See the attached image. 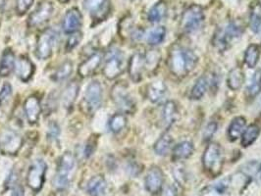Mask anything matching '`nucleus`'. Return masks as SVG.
I'll return each instance as SVG.
<instances>
[{"label": "nucleus", "mask_w": 261, "mask_h": 196, "mask_svg": "<svg viewBox=\"0 0 261 196\" xmlns=\"http://www.w3.org/2000/svg\"><path fill=\"white\" fill-rule=\"evenodd\" d=\"M198 57L191 48L180 44H173L170 47L167 66L172 75L177 78H186L196 69Z\"/></svg>", "instance_id": "nucleus-1"}, {"label": "nucleus", "mask_w": 261, "mask_h": 196, "mask_svg": "<svg viewBox=\"0 0 261 196\" xmlns=\"http://www.w3.org/2000/svg\"><path fill=\"white\" fill-rule=\"evenodd\" d=\"M223 149L217 143H209L202 155V165L210 177L216 178L221 175L223 168Z\"/></svg>", "instance_id": "nucleus-2"}, {"label": "nucleus", "mask_w": 261, "mask_h": 196, "mask_svg": "<svg viewBox=\"0 0 261 196\" xmlns=\"http://www.w3.org/2000/svg\"><path fill=\"white\" fill-rule=\"evenodd\" d=\"M76 159L72 152L67 151L59 160L57 172L53 178V186L58 190H64L70 183V175L75 169Z\"/></svg>", "instance_id": "nucleus-3"}, {"label": "nucleus", "mask_w": 261, "mask_h": 196, "mask_svg": "<svg viewBox=\"0 0 261 196\" xmlns=\"http://www.w3.org/2000/svg\"><path fill=\"white\" fill-rule=\"evenodd\" d=\"M243 34V27L236 22L228 23L226 26L219 27L213 37V45L220 51H224L235 39Z\"/></svg>", "instance_id": "nucleus-4"}, {"label": "nucleus", "mask_w": 261, "mask_h": 196, "mask_svg": "<svg viewBox=\"0 0 261 196\" xmlns=\"http://www.w3.org/2000/svg\"><path fill=\"white\" fill-rule=\"evenodd\" d=\"M111 98L118 109L124 114H133L136 110V102L133 99L128 86L123 81L115 83L111 90Z\"/></svg>", "instance_id": "nucleus-5"}, {"label": "nucleus", "mask_w": 261, "mask_h": 196, "mask_svg": "<svg viewBox=\"0 0 261 196\" xmlns=\"http://www.w3.org/2000/svg\"><path fill=\"white\" fill-rule=\"evenodd\" d=\"M204 12L201 6L193 4L189 6L181 18L180 27L186 34H192L197 31L204 22Z\"/></svg>", "instance_id": "nucleus-6"}, {"label": "nucleus", "mask_w": 261, "mask_h": 196, "mask_svg": "<svg viewBox=\"0 0 261 196\" xmlns=\"http://www.w3.org/2000/svg\"><path fill=\"white\" fill-rule=\"evenodd\" d=\"M125 70V55L119 49H112L105 56L103 75L108 79H115Z\"/></svg>", "instance_id": "nucleus-7"}, {"label": "nucleus", "mask_w": 261, "mask_h": 196, "mask_svg": "<svg viewBox=\"0 0 261 196\" xmlns=\"http://www.w3.org/2000/svg\"><path fill=\"white\" fill-rule=\"evenodd\" d=\"M58 39V33L54 29H46L40 35L37 41L36 55L40 60H46L53 55V48Z\"/></svg>", "instance_id": "nucleus-8"}, {"label": "nucleus", "mask_w": 261, "mask_h": 196, "mask_svg": "<svg viewBox=\"0 0 261 196\" xmlns=\"http://www.w3.org/2000/svg\"><path fill=\"white\" fill-rule=\"evenodd\" d=\"M46 171L47 165L42 159L35 160L30 166L27 175V184L35 192H39L42 188L45 181Z\"/></svg>", "instance_id": "nucleus-9"}, {"label": "nucleus", "mask_w": 261, "mask_h": 196, "mask_svg": "<svg viewBox=\"0 0 261 196\" xmlns=\"http://www.w3.org/2000/svg\"><path fill=\"white\" fill-rule=\"evenodd\" d=\"M54 12L53 4L48 0H42L39 2L37 8L29 16L28 26L30 27H38L47 23L53 17Z\"/></svg>", "instance_id": "nucleus-10"}, {"label": "nucleus", "mask_w": 261, "mask_h": 196, "mask_svg": "<svg viewBox=\"0 0 261 196\" xmlns=\"http://www.w3.org/2000/svg\"><path fill=\"white\" fill-rule=\"evenodd\" d=\"M23 145L22 136L11 130H5L0 133V151L6 155L17 154Z\"/></svg>", "instance_id": "nucleus-11"}, {"label": "nucleus", "mask_w": 261, "mask_h": 196, "mask_svg": "<svg viewBox=\"0 0 261 196\" xmlns=\"http://www.w3.org/2000/svg\"><path fill=\"white\" fill-rule=\"evenodd\" d=\"M102 97L103 92L100 82L98 80H93L88 86L85 92V102L88 109L93 113L97 111L102 104Z\"/></svg>", "instance_id": "nucleus-12"}, {"label": "nucleus", "mask_w": 261, "mask_h": 196, "mask_svg": "<svg viewBox=\"0 0 261 196\" xmlns=\"http://www.w3.org/2000/svg\"><path fill=\"white\" fill-rule=\"evenodd\" d=\"M164 173L158 166H151L144 179L145 189L152 195L158 194L164 185Z\"/></svg>", "instance_id": "nucleus-13"}, {"label": "nucleus", "mask_w": 261, "mask_h": 196, "mask_svg": "<svg viewBox=\"0 0 261 196\" xmlns=\"http://www.w3.org/2000/svg\"><path fill=\"white\" fill-rule=\"evenodd\" d=\"M84 7L97 22L105 20L110 11L109 0H84Z\"/></svg>", "instance_id": "nucleus-14"}, {"label": "nucleus", "mask_w": 261, "mask_h": 196, "mask_svg": "<svg viewBox=\"0 0 261 196\" xmlns=\"http://www.w3.org/2000/svg\"><path fill=\"white\" fill-rule=\"evenodd\" d=\"M83 25V16L78 8L69 9L63 18L62 29L67 35H72L80 31Z\"/></svg>", "instance_id": "nucleus-15"}, {"label": "nucleus", "mask_w": 261, "mask_h": 196, "mask_svg": "<svg viewBox=\"0 0 261 196\" xmlns=\"http://www.w3.org/2000/svg\"><path fill=\"white\" fill-rule=\"evenodd\" d=\"M145 70L144 54L137 52L130 56L128 64V72L130 79L138 83L143 79V74Z\"/></svg>", "instance_id": "nucleus-16"}, {"label": "nucleus", "mask_w": 261, "mask_h": 196, "mask_svg": "<svg viewBox=\"0 0 261 196\" xmlns=\"http://www.w3.org/2000/svg\"><path fill=\"white\" fill-rule=\"evenodd\" d=\"M103 55L100 52L92 53L79 67L78 74L81 78H88L92 76L102 63Z\"/></svg>", "instance_id": "nucleus-17"}, {"label": "nucleus", "mask_w": 261, "mask_h": 196, "mask_svg": "<svg viewBox=\"0 0 261 196\" xmlns=\"http://www.w3.org/2000/svg\"><path fill=\"white\" fill-rule=\"evenodd\" d=\"M35 70L36 68L34 63L27 56H21L19 59L16 60L14 71L16 76L22 81L28 82L31 78H33L35 74Z\"/></svg>", "instance_id": "nucleus-18"}, {"label": "nucleus", "mask_w": 261, "mask_h": 196, "mask_svg": "<svg viewBox=\"0 0 261 196\" xmlns=\"http://www.w3.org/2000/svg\"><path fill=\"white\" fill-rule=\"evenodd\" d=\"M24 111L27 121L30 125H35L39 122L41 113V105L37 95H31L27 98L24 103Z\"/></svg>", "instance_id": "nucleus-19"}, {"label": "nucleus", "mask_w": 261, "mask_h": 196, "mask_svg": "<svg viewBox=\"0 0 261 196\" xmlns=\"http://www.w3.org/2000/svg\"><path fill=\"white\" fill-rule=\"evenodd\" d=\"M167 91L168 89L163 81L156 80L147 86L146 96L152 103H158L165 97Z\"/></svg>", "instance_id": "nucleus-20"}, {"label": "nucleus", "mask_w": 261, "mask_h": 196, "mask_svg": "<svg viewBox=\"0 0 261 196\" xmlns=\"http://www.w3.org/2000/svg\"><path fill=\"white\" fill-rule=\"evenodd\" d=\"M247 129V120L246 118L239 116L232 120L231 124L228 127V137L231 142H236L238 138L242 136L245 130Z\"/></svg>", "instance_id": "nucleus-21"}, {"label": "nucleus", "mask_w": 261, "mask_h": 196, "mask_svg": "<svg viewBox=\"0 0 261 196\" xmlns=\"http://www.w3.org/2000/svg\"><path fill=\"white\" fill-rule=\"evenodd\" d=\"M249 26L255 34L261 31V3L258 0H253L249 6Z\"/></svg>", "instance_id": "nucleus-22"}, {"label": "nucleus", "mask_w": 261, "mask_h": 196, "mask_svg": "<svg viewBox=\"0 0 261 196\" xmlns=\"http://www.w3.org/2000/svg\"><path fill=\"white\" fill-rule=\"evenodd\" d=\"M16 64L15 54L12 49H5L0 59V77H7L11 74Z\"/></svg>", "instance_id": "nucleus-23"}, {"label": "nucleus", "mask_w": 261, "mask_h": 196, "mask_svg": "<svg viewBox=\"0 0 261 196\" xmlns=\"http://www.w3.org/2000/svg\"><path fill=\"white\" fill-rule=\"evenodd\" d=\"M80 86L76 80H73L67 85L62 93V104L66 109H71L78 97Z\"/></svg>", "instance_id": "nucleus-24"}, {"label": "nucleus", "mask_w": 261, "mask_h": 196, "mask_svg": "<svg viewBox=\"0 0 261 196\" xmlns=\"http://www.w3.org/2000/svg\"><path fill=\"white\" fill-rule=\"evenodd\" d=\"M107 188V183L103 176L97 175L92 177L87 185V191L91 196L103 195Z\"/></svg>", "instance_id": "nucleus-25"}, {"label": "nucleus", "mask_w": 261, "mask_h": 196, "mask_svg": "<svg viewBox=\"0 0 261 196\" xmlns=\"http://www.w3.org/2000/svg\"><path fill=\"white\" fill-rule=\"evenodd\" d=\"M195 151V146L192 142H182L177 144L172 151L173 159L176 161H182L193 155Z\"/></svg>", "instance_id": "nucleus-26"}, {"label": "nucleus", "mask_w": 261, "mask_h": 196, "mask_svg": "<svg viewBox=\"0 0 261 196\" xmlns=\"http://www.w3.org/2000/svg\"><path fill=\"white\" fill-rule=\"evenodd\" d=\"M179 117V111H178V106L175 101L169 100L167 101L164 106H163V111H162V118L165 126L169 128L172 126Z\"/></svg>", "instance_id": "nucleus-27"}, {"label": "nucleus", "mask_w": 261, "mask_h": 196, "mask_svg": "<svg viewBox=\"0 0 261 196\" xmlns=\"http://www.w3.org/2000/svg\"><path fill=\"white\" fill-rule=\"evenodd\" d=\"M245 82V74L240 67H236L229 72L227 78L228 88L232 91H239Z\"/></svg>", "instance_id": "nucleus-28"}, {"label": "nucleus", "mask_w": 261, "mask_h": 196, "mask_svg": "<svg viewBox=\"0 0 261 196\" xmlns=\"http://www.w3.org/2000/svg\"><path fill=\"white\" fill-rule=\"evenodd\" d=\"M167 14V4L160 0L155 3L148 11L147 14V20L150 23H159L162 21Z\"/></svg>", "instance_id": "nucleus-29"}, {"label": "nucleus", "mask_w": 261, "mask_h": 196, "mask_svg": "<svg viewBox=\"0 0 261 196\" xmlns=\"http://www.w3.org/2000/svg\"><path fill=\"white\" fill-rule=\"evenodd\" d=\"M173 146V138L168 132L163 133L154 144V152L159 156H165L170 152Z\"/></svg>", "instance_id": "nucleus-30"}, {"label": "nucleus", "mask_w": 261, "mask_h": 196, "mask_svg": "<svg viewBox=\"0 0 261 196\" xmlns=\"http://www.w3.org/2000/svg\"><path fill=\"white\" fill-rule=\"evenodd\" d=\"M208 78L206 76H201L197 78L190 93V98L192 100H199L203 97L208 89Z\"/></svg>", "instance_id": "nucleus-31"}, {"label": "nucleus", "mask_w": 261, "mask_h": 196, "mask_svg": "<svg viewBox=\"0 0 261 196\" xmlns=\"http://www.w3.org/2000/svg\"><path fill=\"white\" fill-rule=\"evenodd\" d=\"M260 134V127L256 124H251L245 130L242 134V145L248 147L253 144Z\"/></svg>", "instance_id": "nucleus-32"}, {"label": "nucleus", "mask_w": 261, "mask_h": 196, "mask_svg": "<svg viewBox=\"0 0 261 196\" xmlns=\"http://www.w3.org/2000/svg\"><path fill=\"white\" fill-rule=\"evenodd\" d=\"M260 57V47L257 44H249L245 52V63L248 68H254L257 65Z\"/></svg>", "instance_id": "nucleus-33"}, {"label": "nucleus", "mask_w": 261, "mask_h": 196, "mask_svg": "<svg viewBox=\"0 0 261 196\" xmlns=\"http://www.w3.org/2000/svg\"><path fill=\"white\" fill-rule=\"evenodd\" d=\"M73 62L70 60H66L61 65L58 67V69L54 72L53 79L55 82L63 81L69 78L73 73Z\"/></svg>", "instance_id": "nucleus-34"}, {"label": "nucleus", "mask_w": 261, "mask_h": 196, "mask_svg": "<svg viewBox=\"0 0 261 196\" xmlns=\"http://www.w3.org/2000/svg\"><path fill=\"white\" fill-rule=\"evenodd\" d=\"M166 29L163 26H156L153 30H151L147 35V43L151 46H155L163 42L166 37Z\"/></svg>", "instance_id": "nucleus-35"}, {"label": "nucleus", "mask_w": 261, "mask_h": 196, "mask_svg": "<svg viewBox=\"0 0 261 196\" xmlns=\"http://www.w3.org/2000/svg\"><path fill=\"white\" fill-rule=\"evenodd\" d=\"M127 117L124 115V113L114 114L110 118L108 123L109 130L114 133H118L124 130V128L127 126Z\"/></svg>", "instance_id": "nucleus-36"}, {"label": "nucleus", "mask_w": 261, "mask_h": 196, "mask_svg": "<svg viewBox=\"0 0 261 196\" xmlns=\"http://www.w3.org/2000/svg\"><path fill=\"white\" fill-rule=\"evenodd\" d=\"M261 92V70H256L248 86L247 93L250 98L255 97Z\"/></svg>", "instance_id": "nucleus-37"}, {"label": "nucleus", "mask_w": 261, "mask_h": 196, "mask_svg": "<svg viewBox=\"0 0 261 196\" xmlns=\"http://www.w3.org/2000/svg\"><path fill=\"white\" fill-rule=\"evenodd\" d=\"M161 55L158 50H149L148 52L144 54V61H145V69L150 73L154 72L160 64Z\"/></svg>", "instance_id": "nucleus-38"}, {"label": "nucleus", "mask_w": 261, "mask_h": 196, "mask_svg": "<svg viewBox=\"0 0 261 196\" xmlns=\"http://www.w3.org/2000/svg\"><path fill=\"white\" fill-rule=\"evenodd\" d=\"M242 172L248 177H251L253 179L260 178L261 176V163L257 161H251L244 165L242 168Z\"/></svg>", "instance_id": "nucleus-39"}, {"label": "nucleus", "mask_w": 261, "mask_h": 196, "mask_svg": "<svg viewBox=\"0 0 261 196\" xmlns=\"http://www.w3.org/2000/svg\"><path fill=\"white\" fill-rule=\"evenodd\" d=\"M12 87L9 82H5L0 91V107H5L9 104L11 98H12Z\"/></svg>", "instance_id": "nucleus-40"}, {"label": "nucleus", "mask_w": 261, "mask_h": 196, "mask_svg": "<svg viewBox=\"0 0 261 196\" xmlns=\"http://www.w3.org/2000/svg\"><path fill=\"white\" fill-rule=\"evenodd\" d=\"M82 39H83V36H82V34L80 32H77L75 34L70 35L69 39H67V42H66V51L67 52L72 51L76 46H78L79 43L82 41Z\"/></svg>", "instance_id": "nucleus-41"}, {"label": "nucleus", "mask_w": 261, "mask_h": 196, "mask_svg": "<svg viewBox=\"0 0 261 196\" xmlns=\"http://www.w3.org/2000/svg\"><path fill=\"white\" fill-rule=\"evenodd\" d=\"M35 0H17L16 1V12L19 16H23L29 11L34 4Z\"/></svg>", "instance_id": "nucleus-42"}, {"label": "nucleus", "mask_w": 261, "mask_h": 196, "mask_svg": "<svg viewBox=\"0 0 261 196\" xmlns=\"http://www.w3.org/2000/svg\"><path fill=\"white\" fill-rule=\"evenodd\" d=\"M217 128H218V125L216 122H213V121L209 122L203 131V141L209 142L217 131Z\"/></svg>", "instance_id": "nucleus-43"}, {"label": "nucleus", "mask_w": 261, "mask_h": 196, "mask_svg": "<svg viewBox=\"0 0 261 196\" xmlns=\"http://www.w3.org/2000/svg\"><path fill=\"white\" fill-rule=\"evenodd\" d=\"M160 196H178V188L174 184H167L162 187Z\"/></svg>", "instance_id": "nucleus-44"}, {"label": "nucleus", "mask_w": 261, "mask_h": 196, "mask_svg": "<svg viewBox=\"0 0 261 196\" xmlns=\"http://www.w3.org/2000/svg\"><path fill=\"white\" fill-rule=\"evenodd\" d=\"M59 132H60V129H59V126L56 123L53 122V123H50L48 125L47 134L50 138H56L59 135Z\"/></svg>", "instance_id": "nucleus-45"}, {"label": "nucleus", "mask_w": 261, "mask_h": 196, "mask_svg": "<svg viewBox=\"0 0 261 196\" xmlns=\"http://www.w3.org/2000/svg\"><path fill=\"white\" fill-rule=\"evenodd\" d=\"M25 192H24V187L22 185H20L19 183H17L16 185H14L12 187V193L11 196H24Z\"/></svg>", "instance_id": "nucleus-46"}, {"label": "nucleus", "mask_w": 261, "mask_h": 196, "mask_svg": "<svg viewBox=\"0 0 261 196\" xmlns=\"http://www.w3.org/2000/svg\"><path fill=\"white\" fill-rule=\"evenodd\" d=\"M226 182H227V180H224L222 182L217 183V185H216V190H217L219 193H224V191L227 189L229 183H227Z\"/></svg>", "instance_id": "nucleus-47"}, {"label": "nucleus", "mask_w": 261, "mask_h": 196, "mask_svg": "<svg viewBox=\"0 0 261 196\" xmlns=\"http://www.w3.org/2000/svg\"><path fill=\"white\" fill-rule=\"evenodd\" d=\"M257 108L259 109V112L261 113V97L257 100Z\"/></svg>", "instance_id": "nucleus-48"}, {"label": "nucleus", "mask_w": 261, "mask_h": 196, "mask_svg": "<svg viewBox=\"0 0 261 196\" xmlns=\"http://www.w3.org/2000/svg\"><path fill=\"white\" fill-rule=\"evenodd\" d=\"M59 2H61V3H67V2H69L70 0H58Z\"/></svg>", "instance_id": "nucleus-49"}]
</instances>
